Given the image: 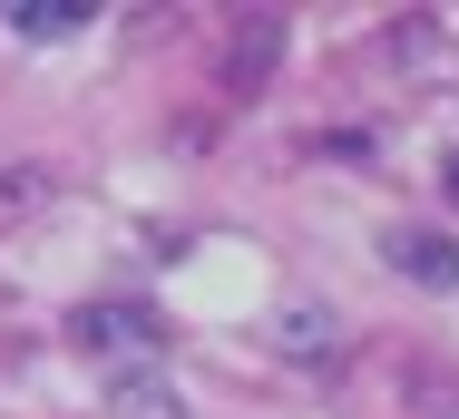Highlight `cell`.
I'll return each instance as SVG.
<instances>
[{
    "instance_id": "6",
    "label": "cell",
    "mask_w": 459,
    "mask_h": 419,
    "mask_svg": "<svg viewBox=\"0 0 459 419\" xmlns=\"http://www.w3.org/2000/svg\"><path fill=\"white\" fill-rule=\"evenodd\" d=\"M450 185H459V157H450Z\"/></svg>"
},
{
    "instance_id": "2",
    "label": "cell",
    "mask_w": 459,
    "mask_h": 419,
    "mask_svg": "<svg viewBox=\"0 0 459 419\" xmlns=\"http://www.w3.org/2000/svg\"><path fill=\"white\" fill-rule=\"evenodd\" d=\"M69 332L89 341V351H137V341H157V312L147 303H79Z\"/></svg>"
},
{
    "instance_id": "3",
    "label": "cell",
    "mask_w": 459,
    "mask_h": 419,
    "mask_svg": "<svg viewBox=\"0 0 459 419\" xmlns=\"http://www.w3.org/2000/svg\"><path fill=\"white\" fill-rule=\"evenodd\" d=\"M20 39H69V30H89V0H10L0 10Z\"/></svg>"
},
{
    "instance_id": "1",
    "label": "cell",
    "mask_w": 459,
    "mask_h": 419,
    "mask_svg": "<svg viewBox=\"0 0 459 419\" xmlns=\"http://www.w3.org/2000/svg\"><path fill=\"white\" fill-rule=\"evenodd\" d=\"M391 263L411 273V283H430V293H459V244L440 235V225H391Z\"/></svg>"
},
{
    "instance_id": "5",
    "label": "cell",
    "mask_w": 459,
    "mask_h": 419,
    "mask_svg": "<svg viewBox=\"0 0 459 419\" xmlns=\"http://www.w3.org/2000/svg\"><path fill=\"white\" fill-rule=\"evenodd\" d=\"M30 195H39V185H30V167H10V175H0V205H30Z\"/></svg>"
},
{
    "instance_id": "4",
    "label": "cell",
    "mask_w": 459,
    "mask_h": 419,
    "mask_svg": "<svg viewBox=\"0 0 459 419\" xmlns=\"http://www.w3.org/2000/svg\"><path fill=\"white\" fill-rule=\"evenodd\" d=\"M274 49H283V20H255V39H235V88L264 79V69H274Z\"/></svg>"
}]
</instances>
